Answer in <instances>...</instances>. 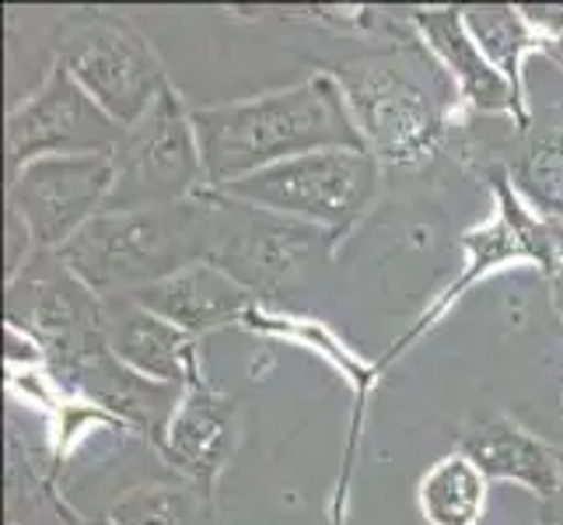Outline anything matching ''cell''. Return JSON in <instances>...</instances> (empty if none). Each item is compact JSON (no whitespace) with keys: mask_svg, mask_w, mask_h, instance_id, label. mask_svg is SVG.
I'll return each mask as SVG.
<instances>
[{"mask_svg":"<svg viewBox=\"0 0 563 525\" xmlns=\"http://www.w3.org/2000/svg\"><path fill=\"white\" fill-rule=\"evenodd\" d=\"M192 127L203 151L207 189L239 183L298 154L364 147L340 81L325 70L249 99L192 106Z\"/></svg>","mask_w":563,"mask_h":525,"instance_id":"6da1fadb","label":"cell"},{"mask_svg":"<svg viewBox=\"0 0 563 525\" xmlns=\"http://www.w3.org/2000/svg\"><path fill=\"white\" fill-rule=\"evenodd\" d=\"M364 147L382 168H420L449 144L459 116L452 77L413 35L385 53L361 56L333 70Z\"/></svg>","mask_w":563,"mask_h":525,"instance_id":"7a4b0ae2","label":"cell"},{"mask_svg":"<svg viewBox=\"0 0 563 525\" xmlns=\"http://www.w3.org/2000/svg\"><path fill=\"white\" fill-rule=\"evenodd\" d=\"M213 231L218 210L203 197L179 207L102 210L60 249V256L95 295L123 298L207 260Z\"/></svg>","mask_w":563,"mask_h":525,"instance_id":"3957f363","label":"cell"},{"mask_svg":"<svg viewBox=\"0 0 563 525\" xmlns=\"http://www.w3.org/2000/svg\"><path fill=\"white\" fill-rule=\"evenodd\" d=\"M382 183V162L364 147H325L207 189L210 197L277 214L325 231L340 242L364 221Z\"/></svg>","mask_w":563,"mask_h":525,"instance_id":"277c9868","label":"cell"},{"mask_svg":"<svg viewBox=\"0 0 563 525\" xmlns=\"http://www.w3.org/2000/svg\"><path fill=\"white\" fill-rule=\"evenodd\" d=\"M53 61L99 102L115 123L130 127L172 85L151 39L115 11H77L60 22Z\"/></svg>","mask_w":563,"mask_h":525,"instance_id":"5b68a950","label":"cell"},{"mask_svg":"<svg viewBox=\"0 0 563 525\" xmlns=\"http://www.w3.org/2000/svg\"><path fill=\"white\" fill-rule=\"evenodd\" d=\"M207 168L192 106L168 85L137 123L123 130L112 151V193L106 210H154L200 200Z\"/></svg>","mask_w":563,"mask_h":525,"instance_id":"8992f818","label":"cell"},{"mask_svg":"<svg viewBox=\"0 0 563 525\" xmlns=\"http://www.w3.org/2000/svg\"><path fill=\"white\" fill-rule=\"evenodd\" d=\"M8 326L38 343L53 375L106 343V298L60 252H32L8 277Z\"/></svg>","mask_w":563,"mask_h":525,"instance_id":"52a82bcc","label":"cell"},{"mask_svg":"<svg viewBox=\"0 0 563 525\" xmlns=\"http://www.w3.org/2000/svg\"><path fill=\"white\" fill-rule=\"evenodd\" d=\"M487 179H490V193H494V214L483 225L470 228L462 236L465 270L449 287H444V295L417 319V326L410 329V333L393 343V350H388L382 364L399 358L417 337H423L427 329H434L444 316L452 313V305L465 295V291H470L473 284H479L483 277H490L494 270H504L511 263H532L542 277H553V270L560 266L563 231L556 225H550L547 218H539V214L518 197V189L511 186V175L504 165L490 168Z\"/></svg>","mask_w":563,"mask_h":525,"instance_id":"ba28073f","label":"cell"},{"mask_svg":"<svg viewBox=\"0 0 563 525\" xmlns=\"http://www.w3.org/2000/svg\"><path fill=\"white\" fill-rule=\"evenodd\" d=\"M112 193V154L38 158L11 172L8 221L25 231L32 252H60L91 225Z\"/></svg>","mask_w":563,"mask_h":525,"instance_id":"9c48e42d","label":"cell"},{"mask_svg":"<svg viewBox=\"0 0 563 525\" xmlns=\"http://www.w3.org/2000/svg\"><path fill=\"white\" fill-rule=\"evenodd\" d=\"M203 197L207 204H221L231 218V225H221V210L213 207L218 210V231H213V249L207 260L218 263L252 295H280L284 287L298 284L308 270L322 263L336 245L312 225L228 204L210 197V193Z\"/></svg>","mask_w":563,"mask_h":525,"instance_id":"30bf717a","label":"cell"},{"mask_svg":"<svg viewBox=\"0 0 563 525\" xmlns=\"http://www.w3.org/2000/svg\"><path fill=\"white\" fill-rule=\"evenodd\" d=\"M123 130L112 116L74 81L64 64L49 61L46 77L29 99L8 112L11 172L38 158H74V154H112Z\"/></svg>","mask_w":563,"mask_h":525,"instance_id":"8fae6325","label":"cell"},{"mask_svg":"<svg viewBox=\"0 0 563 525\" xmlns=\"http://www.w3.org/2000/svg\"><path fill=\"white\" fill-rule=\"evenodd\" d=\"M242 441L239 400L210 385L203 372L183 385L176 414H172L158 456L179 473V480L197 483L203 491L218 488L221 473L231 466Z\"/></svg>","mask_w":563,"mask_h":525,"instance_id":"7c38bea8","label":"cell"},{"mask_svg":"<svg viewBox=\"0 0 563 525\" xmlns=\"http://www.w3.org/2000/svg\"><path fill=\"white\" fill-rule=\"evenodd\" d=\"M420 43L431 50V56L441 64V70L452 77L459 91V102L470 106L483 116H504L515 130L529 127L532 109L518 102L515 88L497 74V67L479 50L473 32L465 29L462 8H410L406 11Z\"/></svg>","mask_w":563,"mask_h":525,"instance_id":"4fadbf2b","label":"cell"},{"mask_svg":"<svg viewBox=\"0 0 563 525\" xmlns=\"http://www.w3.org/2000/svg\"><path fill=\"white\" fill-rule=\"evenodd\" d=\"M64 385H70L77 396H85L95 411L109 414L115 424L130 427L141 438H147L154 449L165 438V427L179 406L183 389L151 382L126 368L120 358L109 350V340L102 347L88 350L81 361H74L67 372L56 375Z\"/></svg>","mask_w":563,"mask_h":525,"instance_id":"5bb4252c","label":"cell"},{"mask_svg":"<svg viewBox=\"0 0 563 525\" xmlns=\"http://www.w3.org/2000/svg\"><path fill=\"white\" fill-rule=\"evenodd\" d=\"M459 452L470 456L490 483H515L547 504L563 494V452L515 417L494 414L470 424L459 438Z\"/></svg>","mask_w":563,"mask_h":525,"instance_id":"9a60e30c","label":"cell"},{"mask_svg":"<svg viewBox=\"0 0 563 525\" xmlns=\"http://www.w3.org/2000/svg\"><path fill=\"white\" fill-rule=\"evenodd\" d=\"M126 298L144 305L147 313L162 316L165 322L179 326L183 333L203 337V333H213V329H224L231 322L245 319L256 295L245 291L231 274H224L218 263L200 260V263L183 266L179 274H172L158 284L133 291Z\"/></svg>","mask_w":563,"mask_h":525,"instance_id":"2e32d148","label":"cell"},{"mask_svg":"<svg viewBox=\"0 0 563 525\" xmlns=\"http://www.w3.org/2000/svg\"><path fill=\"white\" fill-rule=\"evenodd\" d=\"M106 340L126 368L151 382L183 389L200 372L197 337L147 313L133 298H106Z\"/></svg>","mask_w":563,"mask_h":525,"instance_id":"e0dca14e","label":"cell"},{"mask_svg":"<svg viewBox=\"0 0 563 525\" xmlns=\"http://www.w3.org/2000/svg\"><path fill=\"white\" fill-rule=\"evenodd\" d=\"M511 186L539 218L563 231V95L532 109L529 127L515 130Z\"/></svg>","mask_w":563,"mask_h":525,"instance_id":"ac0fdd59","label":"cell"},{"mask_svg":"<svg viewBox=\"0 0 563 525\" xmlns=\"http://www.w3.org/2000/svg\"><path fill=\"white\" fill-rule=\"evenodd\" d=\"M490 480L465 452L441 456L417 483V508L427 525H483Z\"/></svg>","mask_w":563,"mask_h":525,"instance_id":"d6986e66","label":"cell"},{"mask_svg":"<svg viewBox=\"0 0 563 525\" xmlns=\"http://www.w3.org/2000/svg\"><path fill=\"white\" fill-rule=\"evenodd\" d=\"M462 14H465V29L473 32V39L487 53V61L497 67V74L515 88L518 102H526L532 109L526 88V64L529 56H547L550 43L536 35L521 8L511 4H473L462 8Z\"/></svg>","mask_w":563,"mask_h":525,"instance_id":"ffe728a7","label":"cell"},{"mask_svg":"<svg viewBox=\"0 0 563 525\" xmlns=\"http://www.w3.org/2000/svg\"><path fill=\"white\" fill-rule=\"evenodd\" d=\"M102 525H218V508L213 491L189 480L144 483L115 497Z\"/></svg>","mask_w":563,"mask_h":525,"instance_id":"44dd1931","label":"cell"},{"mask_svg":"<svg viewBox=\"0 0 563 525\" xmlns=\"http://www.w3.org/2000/svg\"><path fill=\"white\" fill-rule=\"evenodd\" d=\"M526 22L536 29V35H542L547 43H556L563 39V4H518Z\"/></svg>","mask_w":563,"mask_h":525,"instance_id":"7402d4cb","label":"cell"},{"mask_svg":"<svg viewBox=\"0 0 563 525\" xmlns=\"http://www.w3.org/2000/svg\"><path fill=\"white\" fill-rule=\"evenodd\" d=\"M550 287H553V305H556V313H560V319H563V260H560V266L553 270Z\"/></svg>","mask_w":563,"mask_h":525,"instance_id":"603a6c76","label":"cell"},{"mask_svg":"<svg viewBox=\"0 0 563 525\" xmlns=\"http://www.w3.org/2000/svg\"><path fill=\"white\" fill-rule=\"evenodd\" d=\"M542 61H550L553 64V70H560L563 74V39H556V43H550L547 46V56Z\"/></svg>","mask_w":563,"mask_h":525,"instance_id":"cb8c5ba5","label":"cell"},{"mask_svg":"<svg viewBox=\"0 0 563 525\" xmlns=\"http://www.w3.org/2000/svg\"><path fill=\"white\" fill-rule=\"evenodd\" d=\"M556 525H563V522H556Z\"/></svg>","mask_w":563,"mask_h":525,"instance_id":"d4e9b609","label":"cell"}]
</instances>
